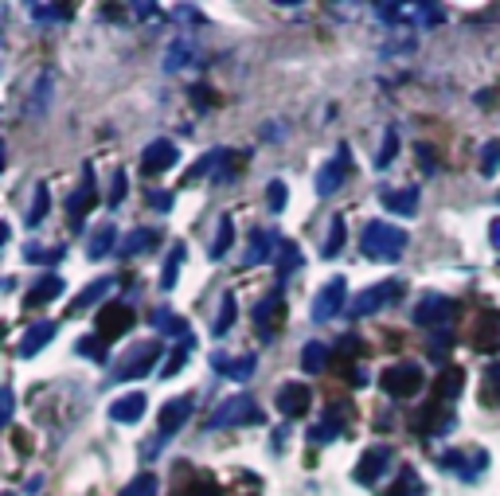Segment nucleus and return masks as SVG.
Instances as JSON below:
<instances>
[{"instance_id": "5fc2aeb1", "label": "nucleus", "mask_w": 500, "mask_h": 496, "mask_svg": "<svg viewBox=\"0 0 500 496\" xmlns=\"http://www.w3.org/2000/svg\"><path fill=\"white\" fill-rule=\"evenodd\" d=\"M79 352L82 356H94V360H106V340L102 336H87V340H79Z\"/></svg>"}, {"instance_id": "aec40b11", "label": "nucleus", "mask_w": 500, "mask_h": 496, "mask_svg": "<svg viewBox=\"0 0 500 496\" xmlns=\"http://www.w3.org/2000/svg\"><path fill=\"white\" fill-rule=\"evenodd\" d=\"M344 427H348V415H344L340 407H329L325 418H320L317 427L309 430V445H329V442H337L340 434H344Z\"/></svg>"}, {"instance_id": "4c0bfd02", "label": "nucleus", "mask_w": 500, "mask_h": 496, "mask_svg": "<svg viewBox=\"0 0 500 496\" xmlns=\"http://www.w3.org/2000/svg\"><path fill=\"white\" fill-rule=\"evenodd\" d=\"M110 289H114V278H98L94 286H87V289H82L79 298H75V309H90V305H98Z\"/></svg>"}, {"instance_id": "8fccbe9b", "label": "nucleus", "mask_w": 500, "mask_h": 496, "mask_svg": "<svg viewBox=\"0 0 500 496\" xmlns=\"http://www.w3.org/2000/svg\"><path fill=\"white\" fill-rule=\"evenodd\" d=\"M496 169H500V141H489V145H485V152H481V172L493 176Z\"/></svg>"}, {"instance_id": "7ed1b4c3", "label": "nucleus", "mask_w": 500, "mask_h": 496, "mask_svg": "<svg viewBox=\"0 0 500 496\" xmlns=\"http://www.w3.org/2000/svg\"><path fill=\"white\" fill-rule=\"evenodd\" d=\"M250 422H262V407L255 403L250 395H231V399H223V403L211 410V418H208V430H231V427H250Z\"/></svg>"}, {"instance_id": "a211bd4d", "label": "nucleus", "mask_w": 500, "mask_h": 496, "mask_svg": "<svg viewBox=\"0 0 500 496\" xmlns=\"http://www.w3.org/2000/svg\"><path fill=\"white\" fill-rule=\"evenodd\" d=\"M278 246H282V234L278 231H273V227H258L255 234H250V246H246V266L270 262V258L278 254Z\"/></svg>"}, {"instance_id": "412c9836", "label": "nucleus", "mask_w": 500, "mask_h": 496, "mask_svg": "<svg viewBox=\"0 0 500 496\" xmlns=\"http://www.w3.org/2000/svg\"><path fill=\"white\" fill-rule=\"evenodd\" d=\"M145 410H149V395L125 391L122 399H114V403H110V418L114 422H129V427H134V422L145 418Z\"/></svg>"}, {"instance_id": "3c124183", "label": "nucleus", "mask_w": 500, "mask_h": 496, "mask_svg": "<svg viewBox=\"0 0 500 496\" xmlns=\"http://www.w3.org/2000/svg\"><path fill=\"white\" fill-rule=\"evenodd\" d=\"M184 59H192V47H188V43L181 40V43H172V47H169V59H164V70L184 67Z\"/></svg>"}, {"instance_id": "ea45409f", "label": "nucleus", "mask_w": 500, "mask_h": 496, "mask_svg": "<svg viewBox=\"0 0 500 496\" xmlns=\"http://www.w3.org/2000/svg\"><path fill=\"white\" fill-rule=\"evenodd\" d=\"M231 243H235V219L223 216L219 219V231H216V243H211V258H223V254L231 251Z\"/></svg>"}, {"instance_id": "0eeeda50", "label": "nucleus", "mask_w": 500, "mask_h": 496, "mask_svg": "<svg viewBox=\"0 0 500 496\" xmlns=\"http://www.w3.org/2000/svg\"><path fill=\"white\" fill-rule=\"evenodd\" d=\"M161 352H164V348H161V340H141V344H134L122 360H117L114 380H141V375H149L153 368H157Z\"/></svg>"}, {"instance_id": "f8f14e48", "label": "nucleus", "mask_w": 500, "mask_h": 496, "mask_svg": "<svg viewBox=\"0 0 500 496\" xmlns=\"http://www.w3.org/2000/svg\"><path fill=\"white\" fill-rule=\"evenodd\" d=\"M134 309L129 305H102V313L94 317V328H98V336L110 344V340H117V336H125L129 328H134Z\"/></svg>"}, {"instance_id": "6e6d98bb", "label": "nucleus", "mask_w": 500, "mask_h": 496, "mask_svg": "<svg viewBox=\"0 0 500 496\" xmlns=\"http://www.w3.org/2000/svg\"><path fill=\"white\" fill-rule=\"evenodd\" d=\"M414 157H419L422 172H434V169H438V161H434V145H426V141H419V145H414Z\"/></svg>"}, {"instance_id": "cd10ccee", "label": "nucleus", "mask_w": 500, "mask_h": 496, "mask_svg": "<svg viewBox=\"0 0 500 496\" xmlns=\"http://www.w3.org/2000/svg\"><path fill=\"white\" fill-rule=\"evenodd\" d=\"M301 251H297V243L293 239H282V246H278V254H273V266H278V278H290V274H297L301 270Z\"/></svg>"}, {"instance_id": "1a4fd4ad", "label": "nucleus", "mask_w": 500, "mask_h": 496, "mask_svg": "<svg viewBox=\"0 0 500 496\" xmlns=\"http://www.w3.org/2000/svg\"><path fill=\"white\" fill-rule=\"evenodd\" d=\"M352 172V149L348 145H337V157H332V161H325V164H320V169H317V176H313V188H317V196H332V192H337V188L344 184V176H348Z\"/></svg>"}, {"instance_id": "2f4dec72", "label": "nucleus", "mask_w": 500, "mask_h": 496, "mask_svg": "<svg viewBox=\"0 0 500 496\" xmlns=\"http://www.w3.org/2000/svg\"><path fill=\"white\" fill-rule=\"evenodd\" d=\"M188 258V251L181 243L169 251V258H164V270H161V289H176V281H181V262Z\"/></svg>"}, {"instance_id": "4468645a", "label": "nucleus", "mask_w": 500, "mask_h": 496, "mask_svg": "<svg viewBox=\"0 0 500 496\" xmlns=\"http://www.w3.org/2000/svg\"><path fill=\"white\" fill-rule=\"evenodd\" d=\"M449 427H454V410H449V403H438V399H431L426 410L414 415V430L419 434H449Z\"/></svg>"}, {"instance_id": "f3484780", "label": "nucleus", "mask_w": 500, "mask_h": 496, "mask_svg": "<svg viewBox=\"0 0 500 496\" xmlns=\"http://www.w3.org/2000/svg\"><path fill=\"white\" fill-rule=\"evenodd\" d=\"M473 348L500 352V309H485L477 321H473Z\"/></svg>"}, {"instance_id": "603ef678", "label": "nucleus", "mask_w": 500, "mask_h": 496, "mask_svg": "<svg viewBox=\"0 0 500 496\" xmlns=\"http://www.w3.org/2000/svg\"><path fill=\"white\" fill-rule=\"evenodd\" d=\"M414 16H419L422 28H438V23H442V8H438V5H419V8H414Z\"/></svg>"}, {"instance_id": "79ce46f5", "label": "nucleus", "mask_w": 500, "mask_h": 496, "mask_svg": "<svg viewBox=\"0 0 500 496\" xmlns=\"http://www.w3.org/2000/svg\"><path fill=\"white\" fill-rule=\"evenodd\" d=\"M395 157H399V129L391 125L384 133V145H379V152H375V169H387Z\"/></svg>"}, {"instance_id": "bb28decb", "label": "nucleus", "mask_w": 500, "mask_h": 496, "mask_svg": "<svg viewBox=\"0 0 500 496\" xmlns=\"http://www.w3.org/2000/svg\"><path fill=\"white\" fill-rule=\"evenodd\" d=\"M114 243H117V227L114 223H102V227L90 234V246H87L90 262H102L106 254H114Z\"/></svg>"}, {"instance_id": "c03bdc74", "label": "nucleus", "mask_w": 500, "mask_h": 496, "mask_svg": "<svg viewBox=\"0 0 500 496\" xmlns=\"http://www.w3.org/2000/svg\"><path fill=\"white\" fill-rule=\"evenodd\" d=\"M231 325H235V298L227 293V298H223V309H219V317H216V325H211V333H216V336H227Z\"/></svg>"}, {"instance_id": "473e14b6", "label": "nucleus", "mask_w": 500, "mask_h": 496, "mask_svg": "<svg viewBox=\"0 0 500 496\" xmlns=\"http://www.w3.org/2000/svg\"><path fill=\"white\" fill-rule=\"evenodd\" d=\"M384 496H426V485L414 469H403V473L395 477V485H391Z\"/></svg>"}, {"instance_id": "a19ab883", "label": "nucleus", "mask_w": 500, "mask_h": 496, "mask_svg": "<svg viewBox=\"0 0 500 496\" xmlns=\"http://www.w3.org/2000/svg\"><path fill=\"white\" fill-rule=\"evenodd\" d=\"M196 352V344H176L172 352H169V360H164V368H161V375L164 380H172V375H181V368L188 363V356Z\"/></svg>"}, {"instance_id": "423d86ee", "label": "nucleus", "mask_w": 500, "mask_h": 496, "mask_svg": "<svg viewBox=\"0 0 500 496\" xmlns=\"http://www.w3.org/2000/svg\"><path fill=\"white\" fill-rule=\"evenodd\" d=\"M458 317V301L446 298V293H422L419 305L411 309V321L422 328H449Z\"/></svg>"}, {"instance_id": "052dcab7", "label": "nucleus", "mask_w": 500, "mask_h": 496, "mask_svg": "<svg viewBox=\"0 0 500 496\" xmlns=\"http://www.w3.org/2000/svg\"><path fill=\"white\" fill-rule=\"evenodd\" d=\"M12 410H16V395L5 391V422H12Z\"/></svg>"}, {"instance_id": "6e6552de", "label": "nucleus", "mask_w": 500, "mask_h": 496, "mask_svg": "<svg viewBox=\"0 0 500 496\" xmlns=\"http://www.w3.org/2000/svg\"><path fill=\"white\" fill-rule=\"evenodd\" d=\"M395 465V450L391 445H372V450H364L360 457V465H356V485H364V489H375L379 481L387 477V469Z\"/></svg>"}, {"instance_id": "c85d7f7f", "label": "nucleus", "mask_w": 500, "mask_h": 496, "mask_svg": "<svg viewBox=\"0 0 500 496\" xmlns=\"http://www.w3.org/2000/svg\"><path fill=\"white\" fill-rule=\"evenodd\" d=\"M59 293H63V278H59V274H43L28 289V305H47V301H55Z\"/></svg>"}, {"instance_id": "dca6fc26", "label": "nucleus", "mask_w": 500, "mask_h": 496, "mask_svg": "<svg viewBox=\"0 0 500 496\" xmlns=\"http://www.w3.org/2000/svg\"><path fill=\"white\" fill-rule=\"evenodd\" d=\"M176 161H181V149H176L169 137L149 141L145 152H141V169H145V172H169Z\"/></svg>"}, {"instance_id": "de8ad7c7", "label": "nucleus", "mask_w": 500, "mask_h": 496, "mask_svg": "<svg viewBox=\"0 0 500 496\" xmlns=\"http://www.w3.org/2000/svg\"><path fill=\"white\" fill-rule=\"evenodd\" d=\"M125 192H129V180H125V172H114V180H110V196H106V204H110V207H122Z\"/></svg>"}, {"instance_id": "4be33fe9", "label": "nucleus", "mask_w": 500, "mask_h": 496, "mask_svg": "<svg viewBox=\"0 0 500 496\" xmlns=\"http://www.w3.org/2000/svg\"><path fill=\"white\" fill-rule=\"evenodd\" d=\"M379 204L391 216H414V207H419V188H384L379 192Z\"/></svg>"}, {"instance_id": "b1692460", "label": "nucleus", "mask_w": 500, "mask_h": 496, "mask_svg": "<svg viewBox=\"0 0 500 496\" xmlns=\"http://www.w3.org/2000/svg\"><path fill=\"white\" fill-rule=\"evenodd\" d=\"M157 243H161V231H153V227H137V231H129L125 234V243L117 246L125 258H137V254H153L157 251Z\"/></svg>"}, {"instance_id": "5701e85b", "label": "nucleus", "mask_w": 500, "mask_h": 496, "mask_svg": "<svg viewBox=\"0 0 500 496\" xmlns=\"http://www.w3.org/2000/svg\"><path fill=\"white\" fill-rule=\"evenodd\" d=\"M59 333V325L55 321H40V325H32L28 328V333H23V340H20V356L23 360H32V356H40V352L47 348V344H51V336Z\"/></svg>"}, {"instance_id": "f704fd0d", "label": "nucleus", "mask_w": 500, "mask_h": 496, "mask_svg": "<svg viewBox=\"0 0 500 496\" xmlns=\"http://www.w3.org/2000/svg\"><path fill=\"white\" fill-rule=\"evenodd\" d=\"M344 234H348V227H344V216H332L329 234H325V246H320V258H337L340 246H344Z\"/></svg>"}, {"instance_id": "e2e57ef3", "label": "nucleus", "mask_w": 500, "mask_h": 496, "mask_svg": "<svg viewBox=\"0 0 500 496\" xmlns=\"http://www.w3.org/2000/svg\"><path fill=\"white\" fill-rule=\"evenodd\" d=\"M5 496H16V492H5Z\"/></svg>"}, {"instance_id": "58836bf2", "label": "nucleus", "mask_w": 500, "mask_h": 496, "mask_svg": "<svg viewBox=\"0 0 500 496\" xmlns=\"http://www.w3.org/2000/svg\"><path fill=\"white\" fill-rule=\"evenodd\" d=\"M161 492V481H157V473H137L129 485L117 492V496H157Z\"/></svg>"}, {"instance_id": "864d4df0", "label": "nucleus", "mask_w": 500, "mask_h": 496, "mask_svg": "<svg viewBox=\"0 0 500 496\" xmlns=\"http://www.w3.org/2000/svg\"><path fill=\"white\" fill-rule=\"evenodd\" d=\"M188 98L196 102V110H211V106H216V94L208 87H188Z\"/></svg>"}, {"instance_id": "72a5a7b5", "label": "nucleus", "mask_w": 500, "mask_h": 496, "mask_svg": "<svg viewBox=\"0 0 500 496\" xmlns=\"http://www.w3.org/2000/svg\"><path fill=\"white\" fill-rule=\"evenodd\" d=\"M63 246H40V243H28L23 246V258L35 266H55V262H63Z\"/></svg>"}, {"instance_id": "bf43d9fd", "label": "nucleus", "mask_w": 500, "mask_h": 496, "mask_svg": "<svg viewBox=\"0 0 500 496\" xmlns=\"http://www.w3.org/2000/svg\"><path fill=\"white\" fill-rule=\"evenodd\" d=\"M129 12H134V16H141V20H149V16H157V5H134Z\"/></svg>"}, {"instance_id": "2eb2a0df", "label": "nucleus", "mask_w": 500, "mask_h": 496, "mask_svg": "<svg viewBox=\"0 0 500 496\" xmlns=\"http://www.w3.org/2000/svg\"><path fill=\"white\" fill-rule=\"evenodd\" d=\"M211 368H216L219 375H227V380H235V383H246L250 375H255L258 360H255V352H246V356H227V352H211Z\"/></svg>"}, {"instance_id": "4d7b16f0", "label": "nucleus", "mask_w": 500, "mask_h": 496, "mask_svg": "<svg viewBox=\"0 0 500 496\" xmlns=\"http://www.w3.org/2000/svg\"><path fill=\"white\" fill-rule=\"evenodd\" d=\"M188 496H223V492H219V485H216L211 477H199V481H196V489L188 492Z\"/></svg>"}, {"instance_id": "13d9d810", "label": "nucleus", "mask_w": 500, "mask_h": 496, "mask_svg": "<svg viewBox=\"0 0 500 496\" xmlns=\"http://www.w3.org/2000/svg\"><path fill=\"white\" fill-rule=\"evenodd\" d=\"M149 204L157 211H169L172 207V192H149Z\"/></svg>"}, {"instance_id": "f257e3e1", "label": "nucleus", "mask_w": 500, "mask_h": 496, "mask_svg": "<svg viewBox=\"0 0 500 496\" xmlns=\"http://www.w3.org/2000/svg\"><path fill=\"white\" fill-rule=\"evenodd\" d=\"M407 231L403 227H395V223H384V219H372L364 227V234H360V251H364V258H372V262H399L403 254H407Z\"/></svg>"}, {"instance_id": "09e8293b", "label": "nucleus", "mask_w": 500, "mask_h": 496, "mask_svg": "<svg viewBox=\"0 0 500 496\" xmlns=\"http://www.w3.org/2000/svg\"><path fill=\"white\" fill-rule=\"evenodd\" d=\"M481 395H485V403H489V407H500V368H489Z\"/></svg>"}, {"instance_id": "c9c22d12", "label": "nucleus", "mask_w": 500, "mask_h": 496, "mask_svg": "<svg viewBox=\"0 0 500 496\" xmlns=\"http://www.w3.org/2000/svg\"><path fill=\"white\" fill-rule=\"evenodd\" d=\"M28 16L35 23H63L70 16V8H63V5H43V0H35V5H28Z\"/></svg>"}, {"instance_id": "39448f33", "label": "nucleus", "mask_w": 500, "mask_h": 496, "mask_svg": "<svg viewBox=\"0 0 500 496\" xmlns=\"http://www.w3.org/2000/svg\"><path fill=\"white\" fill-rule=\"evenodd\" d=\"M403 298H407V281L391 278V281H379V286L356 293L348 313H352V317H372V313H379V309H387V305H399Z\"/></svg>"}, {"instance_id": "9b49d317", "label": "nucleus", "mask_w": 500, "mask_h": 496, "mask_svg": "<svg viewBox=\"0 0 500 496\" xmlns=\"http://www.w3.org/2000/svg\"><path fill=\"white\" fill-rule=\"evenodd\" d=\"M250 321H255V328L262 336H273L282 328V321H285V293L282 289H270L266 298H262L258 305H255V313H250Z\"/></svg>"}, {"instance_id": "7c9ffc66", "label": "nucleus", "mask_w": 500, "mask_h": 496, "mask_svg": "<svg viewBox=\"0 0 500 496\" xmlns=\"http://www.w3.org/2000/svg\"><path fill=\"white\" fill-rule=\"evenodd\" d=\"M51 94H55V75L47 70V75L35 82V98H28V117H43L47 102H51Z\"/></svg>"}, {"instance_id": "a878e982", "label": "nucleus", "mask_w": 500, "mask_h": 496, "mask_svg": "<svg viewBox=\"0 0 500 496\" xmlns=\"http://www.w3.org/2000/svg\"><path fill=\"white\" fill-rule=\"evenodd\" d=\"M98 204V188H94V176H87V180H82L75 192H70V199H67V211H70V219L75 223H82V216H87V211Z\"/></svg>"}, {"instance_id": "a18cd8bd", "label": "nucleus", "mask_w": 500, "mask_h": 496, "mask_svg": "<svg viewBox=\"0 0 500 496\" xmlns=\"http://www.w3.org/2000/svg\"><path fill=\"white\" fill-rule=\"evenodd\" d=\"M285 199H290V188H285L282 180H270V184H266V207H270V211H282Z\"/></svg>"}, {"instance_id": "20e7f679", "label": "nucleus", "mask_w": 500, "mask_h": 496, "mask_svg": "<svg viewBox=\"0 0 500 496\" xmlns=\"http://www.w3.org/2000/svg\"><path fill=\"white\" fill-rule=\"evenodd\" d=\"M192 410H196V403H192V395H176V399H169V403L161 407V415H157V427H161V438H153L145 450V457H153V450H161L164 442H172L176 434H181L184 427H188V418H192Z\"/></svg>"}, {"instance_id": "49530a36", "label": "nucleus", "mask_w": 500, "mask_h": 496, "mask_svg": "<svg viewBox=\"0 0 500 496\" xmlns=\"http://www.w3.org/2000/svg\"><path fill=\"white\" fill-rule=\"evenodd\" d=\"M403 16H407V8H403V5H375V20L387 23V28H395Z\"/></svg>"}, {"instance_id": "f03ea898", "label": "nucleus", "mask_w": 500, "mask_h": 496, "mask_svg": "<svg viewBox=\"0 0 500 496\" xmlns=\"http://www.w3.org/2000/svg\"><path fill=\"white\" fill-rule=\"evenodd\" d=\"M422 383H426L422 363H414V360H399V363H391V368L379 372V391L391 395V399H411V395H419Z\"/></svg>"}, {"instance_id": "6ab92c4d", "label": "nucleus", "mask_w": 500, "mask_h": 496, "mask_svg": "<svg viewBox=\"0 0 500 496\" xmlns=\"http://www.w3.org/2000/svg\"><path fill=\"white\" fill-rule=\"evenodd\" d=\"M153 328H157V336H176V344H196L192 325H188L184 317H176L172 309H157V313H153Z\"/></svg>"}, {"instance_id": "9d476101", "label": "nucleus", "mask_w": 500, "mask_h": 496, "mask_svg": "<svg viewBox=\"0 0 500 496\" xmlns=\"http://www.w3.org/2000/svg\"><path fill=\"white\" fill-rule=\"evenodd\" d=\"M344 301H348V286H344V278H332V281L320 286L313 305H309V317H313L317 325H325V321H332V317L344 309Z\"/></svg>"}, {"instance_id": "ddd939ff", "label": "nucleus", "mask_w": 500, "mask_h": 496, "mask_svg": "<svg viewBox=\"0 0 500 496\" xmlns=\"http://www.w3.org/2000/svg\"><path fill=\"white\" fill-rule=\"evenodd\" d=\"M309 407H313V395H309L305 383H282V391H278V415L282 418H305Z\"/></svg>"}, {"instance_id": "c756f323", "label": "nucleus", "mask_w": 500, "mask_h": 496, "mask_svg": "<svg viewBox=\"0 0 500 496\" xmlns=\"http://www.w3.org/2000/svg\"><path fill=\"white\" fill-rule=\"evenodd\" d=\"M329 368V344H320V340H309V344L301 348V372L317 375Z\"/></svg>"}, {"instance_id": "e433bc0d", "label": "nucleus", "mask_w": 500, "mask_h": 496, "mask_svg": "<svg viewBox=\"0 0 500 496\" xmlns=\"http://www.w3.org/2000/svg\"><path fill=\"white\" fill-rule=\"evenodd\" d=\"M47 207H51V192H47V184H35V199H32V207H28V227H40V223L47 219Z\"/></svg>"}, {"instance_id": "393cba45", "label": "nucleus", "mask_w": 500, "mask_h": 496, "mask_svg": "<svg viewBox=\"0 0 500 496\" xmlns=\"http://www.w3.org/2000/svg\"><path fill=\"white\" fill-rule=\"evenodd\" d=\"M461 387H466V372L449 363V368H442V375H438V383H434V399H438V403L454 407V399L461 395Z\"/></svg>"}, {"instance_id": "37998d69", "label": "nucleus", "mask_w": 500, "mask_h": 496, "mask_svg": "<svg viewBox=\"0 0 500 496\" xmlns=\"http://www.w3.org/2000/svg\"><path fill=\"white\" fill-rule=\"evenodd\" d=\"M223 152H227V149H211V152H208V157H199V161L192 164V169H188V176H184V180H188V184H192V180H199V176H204V172H211V169H219V164H223Z\"/></svg>"}, {"instance_id": "680f3d73", "label": "nucleus", "mask_w": 500, "mask_h": 496, "mask_svg": "<svg viewBox=\"0 0 500 496\" xmlns=\"http://www.w3.org/2000/svg\"><path fill=\"white\" fill-rule=\"evenodd\" d=\"M489 239H493V246L500 251V219H493V223H489Z\"/></svg>"}]
</instances>
